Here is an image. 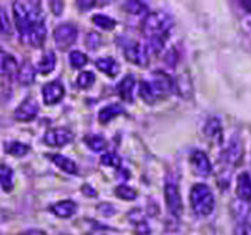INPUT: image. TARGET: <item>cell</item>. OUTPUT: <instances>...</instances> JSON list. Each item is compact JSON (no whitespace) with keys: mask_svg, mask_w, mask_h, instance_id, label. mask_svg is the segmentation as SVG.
<instances>
[{"mask_svg":"<svg viewBox=\"0 0 251 235\" xmlns=\"http://www.w3.org/2000/svg\"><path fill=\"white\" fill-rule=\"evenodd\" d=\"M172 27L173 21L166 13L155 11L145 16L143 20V34L148 38L153 54H159L163 49Z\"/></svg>","mask_w":251,"mask_h":235,"instance_id":"1","label":"cell"},{"mask_svg":"<svg viewBox=\"0 0 251 235\" xmlns=\"http://www.w3.org/2000/svg\"><path fill=\"white\" fill-rule=\"evenodd\" d=\"M13 13H14L16 27L23 41H25L29 28L32 27L36 21L44 20L41 4L35 1H16L13 4Z\"/></svg>","mask_w":251,"mask_h":235,"instance_id":"2","label":"cell"},{"mask_svg":"<svg viewBox=\"0 0 251 235\" xmlns=\"http://www.w3.org/2000/svg\"><path fill=\"white\" fill-rule=\"evenodd\" d=\"M173 82L171 76L163 72H155L150 82L140 83V95L147 104H155L158 100L171 94Z\"/></svg>","mask_w":251,"mask_h":235,"instance_id":"3","label":"cell"},{"mask_svg":"<svg viewBox=\"0 0 251 235\" xmlns=\"http://www.w3.org/2000/svg\"><path fill=\"white\" fill-rule=\"evenodd\" d=\"M190 202L194 213L200 217L209 216L215 208V198L212 190L206 186L205 183H196L191 188Z\"/></svg>","mask_w":251,"mask_h":235,"instance_id":"4","label":"cell"},{"mask_svg":"<svg viewBox=\"0 0 251 235\" xmlns=\"http://www.w3.org/2000/svg\"><path fill=\"white\" fill-rule=\"evenodd\" d=\"M165 200L169 211L175 217H179L183 211V203L179 192V185L173 178H168L165 182Z\"/></svg>","mask_w":251,"mask_h":235,"instance_id":"5","label":"cell"},{"mask_svg":"<svg viewBox=\"0 0 251 235\" xmlns=\"http://www.w3.org/2000/svg\"><path fill=\"white\" fill-rule=\"evenodd\" d=\"M77 35H78V31L73 23H63V24L54 28L53 31L54 42L62 51L70 48L75 42Z\"/></svg>","mask_w":251,"mask_h":235,"instance_id":"6","label":"cell"},{"mask_svg":"<svg viewBox=\"0 0 251 235\" xmlns=\"http://www.w3.org/2000/svg\"><path fill=\"white\" fill-rule=\"evenodd\" d=\"M125 55L130 62L138 64V66H147L150 63L148 49L141 42H137V41L127 42L125 45Z\"/></svg>","mask_w":251,"mask_h":235,"instance_id":"7","label":"cell"},{"mask_svg":"<svg viewBox=\"0 0 251 235\" xmlns=\"http://www.w3.org/2000/svg\"><path fill=\"white\" fill-rule=\"evenodd\" d=\"M73 140V133L67 127H53L46 132L44 142L50 147H63Z\"/></svg>","mask_w":251,"mask_h":235,"instance_id":"8","label":"cell"},{"mask_svg":"<svg viewBox=\"0 0 251 235\" xmlns=\"http://www.w3.org/2000/svg\"><path fill=\"white\" fill-rule=\"evenodd\" d=\"M64 97V87L59 80L46 83L42 87V98L46 105H54Z\"/></svg>","mask_w":251,"mask_h":235,"instance_id":"9","label":"cell"},{"mask_svg":"<svg viewBox=\"0 0 251 235\" xmlns=\"http://www.w3.org/2000/svg\"><path fill=\"white\" fill-rule=\"evenodd\" d=\"M38 111H39V107H38L36 100H34L32 97H28L14 111V118L20 122H29V120L35 119Z\"/></svg>","mask_w":251,"mask_h":235,"instance_id":"10","label":"cell"},{"mask_svg":"<svg viewBox=\"0 0 251 235\" xmlns=\"http://www.w3.org/2000/svg\"><path fill=\"white\" fill-rule=\"evenodd\" d=\"M190 161H191V165L194 168V172L200 176H208L212 172V164L204 151H200V150L193 151L191 157H190Z\"/></svg>","mask_w":251,"mask_h":235,"instance_id":"11","label":"cell"},{"mask_svg":"<svg viewBox=\"0 0 251 235\" xmlns=\"http://www.w3.org/2000/svg\"><path fill=\"white\" fill-rule=\"evenodd\" d=\"M46 34H48V29H46L45 21L39 20L29 28L27 36H25V42H28L29 45L34 46V48H41L45 42Z\"/></svg>","mask_w":251,"mask_h":235,"instance_id":"12","label":"cell"},{"mask_svg":"<svg viewBox=\"0 0 251 235\" xmlns=\"http://www.w3.org/2000/svg\"><path fill=\"white\" fill-rule=\"evenodd\" d=\"M234 235H251V207L244 203V206L237 210V223Z\"/></svg>","mask_w":251,"mask_h":235,"instance_id":"13","label":"cell"},{"mask_svg":"<svg viewBox=\"0 0 251 235\" xmlns=\"http://www.w3.org/2000/svg\"><path fill=\"white\" fill-rule=\"evenodd\" d=\"M236 193H237V198L244 203L251 202V178L247 172H242L237 176Z\"/></svg>","mask_w":251,"mask_h":235,"instance_id":"14","label":"cell"},{"mask_svg":"<svg viewBox=\"0 0 251 235\" xmlns=\"http://www.w3.org/2000/svg\"><path fill=\"white\" fill-rule=\"evenodd\" d=\"M18 64L16 58L4 49L0 48V74L1 76H13L17 73Z\"/></svg>","mask_w":251,"mask_h":235,"instance_id":"15","label":"cell"},{"mask_svg":"<svg viewBox=\"0 0 251 235\" xmlns=\"http://www.w3.org/2000/svg\"><path fill=\"white\" fill-rule=\"evenodd\" d=\"M50 211L60 218H70L77 211V205L73 200H62L50 206Z\"/></svg>","mask_w":251,"mask_h":235,"instance_id":"16","label":"cell"},{"mask_svg":"<svg viewBox=\"0 0 251 235\" xmlns=\"http://www.w3.org/2000/svg\"><path fill=\"white\" fill-rule=\"evenodd\" d=\"M36 69L29 60H24L17 70V80L23 86H31L35 80Z\"/></svg>","mask_w":251,"mask_h":235,"instance_id":"17","label":"cell"},{"mask_svg":"<svg viewBox=\"0 0 251 235\" xmlns=\"http://www.w3.org/2000/svg\"><path fill=\"white\" fill-rule=\"evenodd\" d=\"M134 88H135V79L134 76H126L125 79L120 82L117 91L120 98L126 102H133L134 101Z\"/></svg>","mask_w":251,"mask_h":235,"instance_id":"18","label":"cell"},{"mask_svg":"<svg viewBox=\"0 0 251 235\" xmlns=\"http://www.w3.org/2000/svg\"><path fill=\"white\" fill-rule=\"evenodd\" d=\"M49 158H50V161H52L54 165H57L62 171L67 172V174H72V175L78 172L77 164L74 163L73 160H70V158H67L66 155H62V154H50Z\"/></svg>","mask_w":251,"mask_h":235,"instance_id":"19","label":"cell"},{"mask_svg":"<svg viewBox=\"0 0 251 235\" xmlns=\"http://www.w3.org/2000/svg\"><path fill=\"white\" fill-rule=\"evenodd\" d=\"M97 69H99L102 73H105L109 77H115L120 70V66L113 58L105 56V58H99L97 60Z\"/></svg>","mask_w":251,"mask_h":235,"instance_id":"20","label":"cell"},{"mask_svg":"<svg viewBox=\"0 0 251 235\" xmlns=\"http://www.w3.org/2000/svg\"><path fill=\"white\" fill-rule=\"evenodd\" d=\"M226 163L232 164V165H236V164H239L242 161V157H243V147L242 143L239 142V139L237 140H232L230 142V145L229 147L226 148Z\"/></svg>","mask_w":251,"mask_h":235,"instance_id":"21","label":"cell"},{"mask_svg":"<svg viewBox=\"0 0 251 235\" xmlns=\"http://www.w3.org/2000/svg\"><path fill=\"white\" fill-rule=\"evenodd\" d=\"M122 114H125V109H123L122 105H119V104H110L108 107L100 109L98 119L100 123L106 125V123H109L112 119H115V118H117L119 115H122Z\"/></svg>","mask_w":251,"mask_h":235,"instance_id":"22","label":"cell"},{"mask_svg":"<svg viewBox=\"0 0 251 235\" xmlns=\"http://www.w3.org/2000/svg\"><path fill=\"white\" fill-rule=\"evenodd\" d=\"M0 186L4 192H11L14 188V172L9 165H0Z\"/></svg>","mask_w":251,"mask_h":235,"instance_id":"23","label":"cell"},{"mask_svg":"<svg viewBox=\"0 0 251 235\" xmlns=\"http://www.w3.org/2000/svg\"><path fill=\"white\" fill-rule=\"evenodd\" d=\"M54 66H56V56L53 52H46L42 59L38 63V72L41 74H49L53 72Z\"/></svg>","mask_w":251,"mask_h":235,"instance_id":"24","label":"cell"},{"mask_svg":"<svg viewBox=\"0 0 251 235\" xmlns=\"http://www.w3.org/2000/svg\"><path fill=\"white\" fill-rule=\"evenodd\" d=\"M85 143H87V146L90 147L92 151H97V153L103 151V150L106 148V146H108L106 140H105L102 136L98 135L87 136V137H85Z\"/></svg>","mask_w":251,"mask_h":235,"instance_id":"25","label":"cell"},{"mask_svg":"<svg viewBox=\"0 0 251 235\" xmlns=\"http://www.w3.org/2000/svg\"><path fill=\"white\" fill-rule=\"evenodd\" d=\"M6 151L14 157H23L29 151V146L21 142H9L6 145Z\"/></svg>","mask_w":251,"mask_h":235,"instance_id":"26","label":"cell"},{"mask_svg":"<svg viewBox=\"0 0 251 235\" xmlns=\"http://www.w3.org/2000/svg\"><path fill=\"white\" fill-rule=\"evenodd\" d=\"M13 34V26L6 10L0 6V35L10 36Z\"/></svg>","mask_w":251,"mask_h":235,"instance_id":"27","label":"cell"},{"mask_svg":"<svg viewBox=\"0 0 251 235\" xmlns=\"http://www.w3.org/2000/svg\"><path fill=\"white\" fill-rule=\"evenodd\" d=\"M92 21H94L95 26H98L102 29H106V31L113 29V28L116 27V21L113 18L108 17V16H103V14H95L92 17Z\"/></svg>","mask_w":251,"mask_h":235,"instance_id":"28","label":"cell"},{"mask_svg":"<svg viewBox=\"0 0 251 235\" xmlns=\"http://www.w3.org/2000/svg\"><path fill=\"white\" fill-rule=\"evenodd\" d=\"M205 133L208 137H221L222 127H221V122L216 118H212L206 122Z\"/></svg>","mask_w":251,"mask_h":235,"instance_id":"29","label":"cell"},{"mask_svg":"<svg viewBox=\"0 0 251 235\" xmlns=\"http://www.w3.org/2000/svg\"><path fill=\"white\" fill-rule=\"evenodd\" d=\"M87 62H88V58L85 54H82L80 51L70 52V64L73 66V69H82Z\"/></svg>","mask_w":251,"mask_h":235,"instance_id":"30","label":"cell"},{"mask_svg":"<svg viewBox=\"0 0 251 235\" xmlns=\"http://www.w3.org/2000/svg\"><path fill=\"white\" fill-rule=\"evenodd\" d=\"M116 196L123 200H134L137 198V192L128 185H119L116 188Z\"/></svg>","mask_w":251,"mask_h":235,"instance_id":"31","label":"cell"},{"mask_svg":"<svg viewBox=\"0 0 251 235\" xmlns=\"http://www.w3.org/2000/svg\"><path fill=\"white\" fill-rule=\"evenodd\" d=\"M95 83V76L92 74L91 72H82L78 76V79H77V84H78V87L80 88H90L91 86Z\"/></svg>","mask_w":251,"mask_h":235,"instance_id":"32","label":"cell"},{"mask_svg":"<svg viewBox=\"0 0 251 235\" xmlns=\"http://www.w3.org/2000/svg\"><path fill=\"white\" fill-rule=\"evenodd\" d=\"M125 7L127 11H130L131 14H141V13H145L148 10V6L143 3V1H127L125 4Z\"/></svg>","mask_w":251,"mask_h":235,"instance_id":"33","label":"cell"},{"mask_svg":"<svg viewBox=\"0 0 251 235\" xmlns=\"http://www.w3.org/2000/svg\"><path fill=\"white\" fill-rule=\"evenodd\" d=\"M100 163L103 165H108V167H113V168H120V164L122 160L116 153H106L102 155L100 158Z\"/></svg>","mask_w":251,"mask_h":235,"instance_id":"34","label":"cell"},{"mask_svg":"<svg viewBox=\"0 0 251 235\" xmlns=\"http://www.w3.org/2000/svg\"><path fill=\"white\" fill-rule=\"evenodd\" d=\"M85 44H87V48H88V49L94 51V49H97L99 46V44H100V36H99L97 32H90V34L87 35Z\"/></svg>","mask_w":251,"mask_h":235,"instance_id":"35","label":"cell"},{"mask_svg":"<svg viewBox=\"0 0 251 235\" xmlns=\"http://www.w3.org/2000/svg\"><path fill=\"white\" fill-rule=\"evenodd\" d=\"M150 231H151V230H150V226H148L145 221H143V220H141V221H138V223H137V227H135V233H137L138 235L150 234Z\"/></svg>","mask_w":251,"mask_h":235,"instance_id":"36","label":"cell"},{"mask_svg":"<svg viewBox=\"0 0 251 235\" xmlns=\"http://www.w3.org/2000/svg\"><path fill=\"white\" fill-rule=\"evenodd\" d=\"M77 6H78L81 10H87L94 6V1H92V0H82V1H78V3H77Z\"/></svg>","mask_w":251,"mask_h":235,"instance_id":"37","label":"cell"},{"mask_svg":"<svg viewBox=\"0 0 251 235\" xmlns=\"http://www.w3.org/2000/svg\"><path fill=\"white\" fill-rule=\"evenodd\" d=\"M50 7L53 10V13L57 16V14H60L62 13V9H63V4L62 3H57V1H52L50 3Z\"/></svg>","mask_w":251,"mask_h":235,"instance_id":"38","label":"cell"},{"mask_svg":"<svg viewBox=\"0 0 251 235\" xmlns=\"http://www.w3.org/2000/svg\"><path fill=\"white\" fill-rule=\"evenodd\" d=\"M240 4H242V7L246 10L247 13H251V1H242Z\"/></svg>","mask_w":251,"mask_h":235,"instance_id":"39","label":"cell"},{"mask_svg":"<svg viewBox=\"0 0 251 235\" xmlns=\"http://www.w3.org/2000/svg\"><path fill=\"white\" fill-rule=\"evenodd\" d=\"M28 234L29 235H48L46 234V233H44V231H39V230H34V231H29V233H28Z\"/></svg>","mask_w":251,"mask_h":235,"instance_id":"40","label":"cell"},{"mask_svg":"<svg viewBox=\"0 0 251 235\" xmlns=\"http://www.w3.org/2000/svg\"><path fill=\"white\" fill-rule=\"evenodd\" d=\"M82 189L85 190V189H88V186H84ZM88 196H97V193H95V190L94 189H91L90 192H88Z\"/></svg>","mask_w":251,"mask_h":235,"instance_id":"41","label":"cell"},{"mask_svg":"<svg viewBox=\"0 0 251 235\" xmlns=\"http://www.w3.org/2000/svg\"><path fill=\"white\" fill-rule=\"evenodd\" d=\"M17 235H29V234H28V233H27V234H25V233H24V234H17Z\"/></svg>","mask_w":251,"mask_h":235,"instance_id":"42","label":"cell"}]
</instances>
